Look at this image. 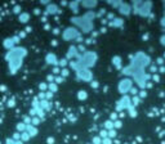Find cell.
<instances>
[{
  "mask_svg": "<svg viewBox=\"0 0 165 144\" xmlns=\"http://www.w3.org/2000/svg\"><path fill=\"white\" fill-rule=\"evenodd\" d=\"M26 55H27V49L25 46H16L14 49L8 50V53L5 54V61L8 62L9 74L11 75L17 74L18 70L21 68Z\"/></svg>",
  "mask_w": 165,
  "mask_h": 144,
  "instance_id": "obj_1",
  "label": "cell"
},
{
  "mask_svg": "<svg viewBox=\"0 0 165 144\" xmlns=\"http://www.w3.org/2000/svg\"><path fill=\"white\" fill-rule=\"evenodd\" d=\"M93 18H94L93 12H86L85 14H82V16L71 18V23H74L75 26H77L84 33H88L93 30V26H94Z\"/></svg>",
  "mask_w": 165,
  "mask_h": 144,
  "instance_id": "obj_2",
  "label": "cell"
},
{
  "mask_svg": "<svg viewBox=\"0 0 165 144\" xmlns=\"http://www.w3.org/2000/svg\"><path fill=\"white\" fill-rule=\"evenodd\" d=\"M79 36H80L79 30H77L76 27H72V26L65 28L63 32H62V39L65 41H71V40L79 39Z\"/></svg>",
  "mask_w": 165,
  "mask_h": 144,
  "instance_id": "obj_3",
  "label": "cell"
},
{
  "mask_svg": "<svg viewBox=\"0 0 165 144\" xmlns=\"http://www.w3.org/2000/svg\"><path fill=\"white\" fill-rule=\"evenodd\" d=\"M76 79L79 81H84V83H89L93 79V74L88 68H81L79 71H76Z\"/></svg>",
  "mask_w": 165,
  "mask_h": 144,
  "instance_id": "obj_4",
  "label": "cell"
},
{
  "mask_svg": "<svg viewBox=\"0 0 165 144\" xmlns=\"http://www.w3.org/2000/svg\"><path fill=\"white\" fill-rule=\"evenodd\" d=\"M118 89H119V92L121 94H125V93H128L130 89H132V80L130 79H123L119 83V86H118Z\"/></svg>",
  "mask_w": 165,
  "mask_h": 144,
  "instance_id": "obj_5",
  "label": "cell"
},
{
  "mask_svg": "<svg viewBox=\"0 0 165 144\" xmlns=\"http://www.w3.org/2000/svg\"><path fill=\"white\" fill-rule=\"evenodd\" d=\"M18 41V37L17 36H14V37H7L5 40L3 41V45H4V48L5 49H8V50H12V49H14V45H16V42Z\"/></svg>",
  "mask_w": 165,
  "mask_h": 144,
  "instance_id": "obj_6",
  "label": "cell"
},
{
  "mask_svg": "<svg viewBox=\"0 0 165 144\" xmlns=\"http://www.w3.org/2000/svg\"><path fill=\"white\" fill-rule=\"evenodd\" d=\"M45 62H47V64H50V66H54V67L60 64L58 58H57V55L54 54V53H48V54L45 55Z\"/></svg>",
  "mask_w": 165,
  "mask_h": 144,
  "instance_id": "obj_7",
  "label": "cell"
},
{
  "mask_svg": "<svg viewBox=\"0 0 165 144\" xmlns=\"http://www.w3.org/2000/svg\"><path fill=\"white\" fill-rule=\"evenodd\" d=\"M72 58H77L79 59L80 57H79V50H77V48L76 46H70L69 48V52H67V59H72Z\"/></svg>",
  "mask_w": 165,
  "mask_h": 144,
  "instance_id": "obj_8",
  "label": "cell"
},
{
  "mask_svg": "<svg viewBox=\"0 0 165 144\" xmlns=\"http://www.w3.org/2000/svg\"><path fill=\"white\" fill-rule=\"evenodd\" d=\"M118 107L121 109V108H129L130 107V99L128 98V97H124L123 99L120 100V103H119V105Z\"/></svg>",
  "mask_w": 165,
  "mask_h": 144,
  "instance_id": "obj_9",
  "label": "cell"
},
{
  "mask_svg": "<svg viewBox=\"0 0 165 144\" xmlns=\"http://www.w3.org/2000/svg\"><path fill=\"white\" fill-rule=\"evenodd\" d=\"M119 12L121 13V14H129L130 13V7H129V4H125V3H121V5H120V8H119Z\"/></svg>",
  "mask_w": 165,
  "mask_h": 144,
  "instance_id": "obj_10",
  "label": "cell"
},
{
  "mask_svg": "<svg viewBox=\"0 0 165 144\" xmlns=\"http://www.w3.org/2000/svg\"><path fill=\"white\" fill-rule=\"evenodd\" d=\"M26 131L30 134V136L34 138V136H36L37 135V129L36 126H34V125H27V129H26Z\"/></svg>",
  "mask_w": 165,
  "mask_h": 144,
  "instance_id": "obj_11",
  "label": "cell"
},
{
  "mask_svg": "<svg viewBox=\"0 0 165 144\" xmlns=\"http://www.w3.org/2000/svg\"><path fill=\"white\" fill-rule=\"evenodd\" d=\"M47 12H48V13H50V14H56V13L60 12V9H58V7L54 3H50L49 5L47 7Z\"/></svg>",
  "mask_w": 165,
  "mask_h": 144,
  "instance_id": "obj_12",
  "label": "cell"
},
{
  "mask_svg": "<svg viewBox=\"0 0 165 144\" xmlns=\"http://www.w3.org/2000/svg\"><path fill=\"white\" fill-rule=\"evenodd\" d=\"M28 20H30V14L26 13V12H23V13H21L18 16V21L21 22V23H27Z\"/></svg>",
  "mask_w": 165,
  "mask_h": 144,
  "instance_id": "obj_13",
  "label": "cell"
},
{
  "mask_svg": "<svg viewBox=\"0 0 165 144\" xmlns=\"http://www.w3.org/2000/svg\"><path fill=\"white\" fill-rule=\"evenodd\" d=\"M97 2H81L80 5H82L84 8H95L97 7Z\"/></svg>",
  "mask_w": 165,
  "mask_h": 144,
  "instance_id": "obj_14",
  "label": "cell"
},
{
  "mask_svg": "<svg viewBox=\"0 0 165 144\" xmlns=\"http://www.w3.org/2000/svg\"><path fill=\"white\" fill-rule=\"evenodd\" d=\"M16 127H17V131H18L19 134H21V133H25V131H26L27 125H26V124H23V122H18Z\"/></svg>",
  "mask_w": 165,
  "mask_h": 144,
  "instance_id": "obj_15",
  "label": "cell"
},
{
  "mask_svg": "<svg viewBox=\"0 0 165 144\" xmlns=\"http://www.w3.org/2000/svg\"><path fill=\"white\" fill-rule=\"evenodd\" d=\"M88 98V93L85 92V90H79V93H77V99L79 100H85Z\"/></svg>",
  "mask_w": 165,
  "mask_h": 144,
  "instance_id": "obj_16",
  "label": "cell"
},
{
  "mask_svg": "<svg viewBox=\"0 0 165 144\" xmlns=\"http://www.w3.org/2000/svg\"><path fill=\"white\" fill-rule=\"evenodd\" d=\"M30 138H31V136H30V134H28L27 131L21 133V140H22V142H27Z\"/></svg>",
  "mask_w": 165,
  "mask_h": 144,
  "instance_id": "obj_17",
  "label": "cell"
},
{
  "mask_svg": "<svg viewBox=\"0 0 165 144\" xmlns=\"http://www.w3.org/2000/svg\"><path fill=\"white\" fill-rule=\"evenodd\" d=\"M69 5H70V8H71V11H74V12H77V7L80 5V3H77V2H74V3H70Z\"/></svg>",
  "mask_w": 165,
  "mask_h": 144,
  "instance_id": "obj_18",
  "label": "cell"
},
{
  "mask_svg": "<svg viewBox=\"0 0 165 144\" xmlns=\"http://www.w3.org/2000/svg\"><path fill=\"white\" fill-rule=\"evenodd\" d=\"M48 88H49V90H52V93H56L57 90H58V85L56 83H50Z\"/></svg>",
  "mask_w": 165,
  "mask_h": 144,
  "instance_id": "obj_19",
  "label": "cell"
},
{
  "mask_svg": "<svg viewBox=\"0 0 165 144\" xmlns=\"http://www.w3.org/2000/svg\"><path fill=\"white\" fill-rule=\"evenodd\" d=\"M120 61H121V59H120V57H114L112 63H115L116 67H120V64H121V62H120Z\"/></svg>",
  "mask_w": 165,
  "mask_h": 144,
  "instance_id": "obj_20",
  "label": "cell"
},
{
  "mask_svg": "<svg viewBox=\"0 0 165 144\" xmlns=\"http://www.w3.org/2000/svg\"><path fill=\"white\" fill-rule=\"evenodd\" d=\"M39 124H40V118L39 117H34L31 120V125H34V126H36V125H39Z\"/></svg>",
  "mask_w": 165,
  "mask_h": 144,
  "instance_id": "obj_21",
  "label": "cell"
},
{
  "mask_svg": "<svg viewBox=\"0 0 165 144\" xmlns=\"http://www.w3.org/2000/svg\"><path fill=\"white\" fill-rule=\"evenodd\" d=\"M5 144H17V140H14L13 138H8L5 140Z\"/></svg>",
  "mask_w": 165,
  "mask_h": 144,
  "instance_id": "obj_22",
  "label": "cell"
},
{
  "mask_svg": "<svg viewBox=\"0 0 165 144\" xmlns=\"http://www.w3.org/2000/svg\"><path fill=\"white\" fill-rule=\"evenodd\" d=\"M40 107H41V109L43 108H44V109L48 108V102H47V100H41V102H40Z\"/></svg>",
  "mask_w": 165,
  "mask_h": 144,
  "instance_id": "obj_23",
  "label": "cell"
},
{
  "mask_svg": "<svg viewBox=\"0 0 165 144\" xmlns=\"http://www.w3.org/2000/svg\"><path fill=\"white\" fill-rule=\"evenodd\" d=\"M111 25H112V26H121V25H123V20H116L115 22L111 23Z\"/></svg>",
  "mask_w": 165,
  "mask_h": 144,
  "instance_id": "obj_24",
  "label": "cell"
},
{
  "mask_svg": "<svg viewBox=\"0 0 165 144\" xmlns=\"http://www.w3.org/2000/svg\"><path fill=\"white\" fill-rule=\"evenodd\" d=\"M67 64H69L67 59H61V61H60V66H61V67H66Z\"/></svg>",
  "mask_w": 165,
  "mask_h": 144,
  "instance_id": "obj_25",
  "label": "cell"
},
{
  "mask_svg": "<svg viewBox=\"0 0 165 144\" xmlns=\"http://www.w3.org/2000/svg\"><path fill=\"white\" fill-rule=\"evenodd\" d=\"M63 80H65V77H63V76H58V77L56 79V84H60V83H63Z\"/></svg>",
  "mask_w": 165,
  "mask_h": 144,
  "instance_id": "obj_26",
  "label": "cell"
},
{
  "mask_svg": "<svg viewBox=\"0 0 165 144\" xmlns=\"http://www.w3.org/2000/svg\"><path fill=\"white\" fill-rule=\"evenodd\" d=\"M112 126H114V124H111V121L106 122V127H112Z\"/></svg>",
  "mask_w": 165,
  "mask_h": 144,
  "instance_id": "obj_27",
  "label": "cell"
},
{
  "mask_svg": "<svg viewBox=\"0 0 165 144\" xmlns=\"http://www.w3.org/2000/svg\"><path fill=\"white\" fill-rule=\"evenodd\" d=\"M62 74H63V76H67V75H69V71H67L66 68H63V70H62ZM61 74V75H62Z\"/></svg>",
  "mask_w": 165,
  "mask_h": 144,
  "instance_id": "obj_28",
  "label": "cell"
},
{
  "mask_svg": "<svg viewBox=\"0 0 165 144\" xmlns=\"http://www.w3.org/2000/svg\"><path fill=\"white\" fill-rule=\"evenodd\" d=\"M47 88H48L47 84H40V89H41V90H45Z\"/></svg>",
  "mask_w": 165,
  "mask_h": 144,
  "instance_id": "obj_29",
  "label": "cell"
},
{
  "mask_svg": "<svg viewBox=\"0 0 165 144\" xmlns=\"http://www.w3.org/2000/svg\"><path fill=\"white\" fill-rule=\"evenodd\" d=\"M102 143H103V144H110V143H111V140H110V139H105V140L102 142Z\"/></svg>",
  "mask_w": 165,
  "mask_h": 144,
  "instance_id": "obj_30",
  "label": "cell"
},
{
  "mask_svg": "<svg viewBox=\"0 0 165 144\" xmlns=\"http://www.w3.org/2000/svg\"><path fill=\"white\" fill-rule=\"evenodd\" d=\"M53 72H54V74H60V68H58V67H56V68L53 70Z\"/></svg>",
  "mask_w": 165,
  "mask_h": 144,
  "instance_id": "obj_31",
  "label": "cell"
},
{
  "mask_svg": "<svg viewBox=\"0 0 165 144\" xmlns=\"http://www.w3.org/2000/svg\"><path fill=\"white\" fill-rule=\"evenodd\" d=\"M8 105H9V107H13V105H14V102H13V100H9Z\"/></svg>",
  "mask_w": 165,
  "mask_h": 144,
  "instance_id": "obj_32",
  "label": "cell"
},
{
  "mask_svg": "<svg viewBox=\"0 0 165 144\" xmlns=\"http://www.w3.org/2000/svg\"><path fill=\"white\" fill-rule=\"evenodd\" d=\"M48 142H49V143H48V144H52L53 142H54V139H53V138H49V139H48Z\"/></svg>",
  "mask_w": 165,
  "mask_h": 144,
  "instance_id": "obj_33",
  "label": "cell"
},
{
  "mask_svg": "<svg viewBox=\"0 0 165 144\" xmlns=\"http://www.w3.org/2000/svg\"><path fill=\"white\" fill-rule=\"evenodd\" d=\"M108 135H110V136H115V131H114V130H111Z\"/></svg>",
  "mask_w": 165,
  "mask_h": 144,
  "instance_id": "obj_34",
  "label": "cell"
},
{
  "mask_svg": "<svg viewBox=\"0 0 165 144\" xmlns=\"http://www.w3.org/2000/svg\"><path fill=\"white\" fill-rule=\"evenodd\" d=\"M17 144H23V142L22 140H17Z\"/></svg>",
  "mask_w": 165,
  "mask_h": 144,
  "instance_id": "obj_35",
  "label": "cell"
}]
</instances>
